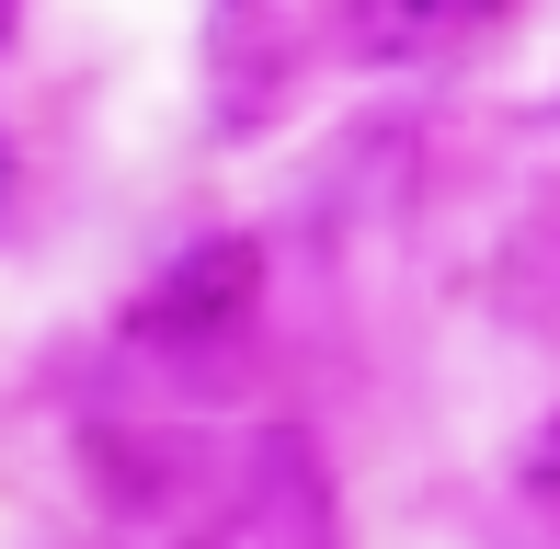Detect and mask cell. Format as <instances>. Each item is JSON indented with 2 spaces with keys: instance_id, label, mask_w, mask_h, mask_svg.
Here are the masks:
<instances>
[{
  "instance_id": "1",
  "label": "cell",
  "mask_w": 560,
  "mask_h": 549,
  "mask_svg": "<svg viewBox=\"0 0 560 549\" xmlns=\"http://www.w3.org/2000/svg\"><path fill=\"white\" fill-rule=\"evenodd\" d=\"M264 287V253L252 241H195L184 264H161V287L138 297V332H218V320L252 309Z\"/></svg>"
},
{
  "instance_id": "2",
  "label": "cell",
  "mask_w": 560,
  "mask_h": 549,
  "mask_svg": "<svg viewBox=\"0 0 560 549\" xmlns=\"http://www.w3.org/2000/svg\"><path fill=\"white\" fill-rule=\"evenodd\" d=\"M480 12H492V0H343V46L366 69H412V58H435V46H457Z\"/></svg>"
},
{
  "instance_id": "3",
  "label": "cell",
  "mask_w": 560,
  "mask_h": 549,
  "mask_svg": "<svg viewBox=\"0 0 560 549\" xmlns=\"http://www.w3.org/2000/svg\"><path fill=\"white\" fill-rule=\"evenodd\" d=\"M12 184H23V161H12V138H0V207H12Z\"/></svg>"
},
{
  "instance_id": "4",
  "label": "cell",
  "mask_w": 560,
  "mask_h": 549,
  "mask_svg": "<svg viewBox=\"0 0 560 549\" xmlns=\"http://www.w3.org/2000/svg\"><path fill=\"white\" fill-rule=\"evenodd\" d=\"M12 35H23V0H0V46H12Z\"/></svg>"
}]
</instances>
